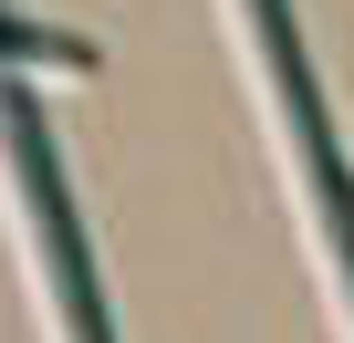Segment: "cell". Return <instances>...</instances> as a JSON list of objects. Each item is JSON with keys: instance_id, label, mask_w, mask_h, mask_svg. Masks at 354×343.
<instances>
[{"instance_id": "cell-1", "label": "cell", "mask_w": 354, "mask_h": 343, "mask_svg": "<svg viewBox=\"0 0 354 343\" xmlns=\"http://www.w3.org/2000/svg\"><path fill=\"white\" fill-rule=\"evenodd\" d=\"M0 156H11V198H21L42 291H53V312H63V343H115L104 291H94V260H84V219H73V188H63L53 115H42V94H32L11 63H0Z\"/></svg>"}, {"instance_id": "cell-2", "label": "cell", "mask_w": 354, "mask_h": 343, "mask_svg": "<svg viewBox=\"0 0 354 343\" xmlns=\"http://www.w3.org/2000/svg\"><path fill=\"white\" fill-rule=\"evenodd\" d=\"M240 21L261 42V73H271V115H281V156H292V188L333 250V281L354 302V166L333 146V115H323V84H313V52H302V21L292 0H240Z\"/></svg>"}]
</instances>
